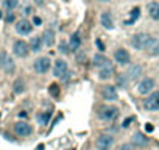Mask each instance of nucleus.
I'll use <instances>...</instances> for the list:
<instances>
[{
  "mask_svg": "<svg viewBox=\"0 0 159 150\" xmlns=\"http://www.w3.org/2000/svg\"><path fill=\"white\" fill-rule=\"evenodd\" d=\"M53 75L58 78H62L64 81L69 80L70 77V72H69V67H67V63L64 60H56L55 61V66H53Z\"/></svg>",
  "mask_w": 159,
  "mask_h": 150,
  "instance_id": "f257e3e1",
  "label": "nucleus"
},
{
  "mask_svg": "<svg viewBox=\"0 0 159 150\" xmlns=\"http://www.w3.org/2000/svg\"><path fill=\"white\" fill-rule=\"evenodd\" d=\"M150 39H151V36H148V35H145V33H139V35L133 36L131 45H133L134 48H137V50H145V47H147V44L150 42Z\"/></svg>",
  "mask_w": 159,
  "mask_h": 150,
  "instance_id": "f03ea898",
  "label": "nucleus"
},
{
  "mask_svg": "<svg viewBox=\"0 0 159 150\" xmlns=\"http://www.w3.org/2000/svg\"><path fill=\"white\" fill-rule=\"evenodd\" d=\"M119 116V108L117 106H101L98 117L103 120H114Z\"/></svg>",
  "mask_w": 159,
  "mask_h": 150,
  "instance_id": "7ed1b4c3",
  "label": "nucleus"
},
{
  "mask_svg": "<svg viewBox=\"0 0 159 150\" xmlns=\"http://www.w3.org/2000/svg\"><path fill=\"white\" fill-rule=\"evenodd\" d=\"M144 108L147 111H157L159 110V92H151L147 97L145 103H144Z\"/></svg>",
  "mask_w": 159,
  "mask_h": 150,
  "instance_id": "20e7f679",
  "label": "nucleus"
},
{
  "mask_svg": "<svg viewBox=\"0 0 159 150\" xmlns=\"http://www.w3.org/2000/svg\"><path fill=\"white\" fill-rule=\"evenodd\" d=\"M112 75H114V66L108 60L101 67H98V78L100 80H109Z\"/></svg>",
  "mask_w": 159,
  "mask_h": 150,
  "instance_id": "39448f33",
  "label": "nucleus"
},
{
  "mask_svg": "<svg viewBox=\"0 0 159 150\" xmlns=\"http://www.w3.org/2000/svg\"><path fill=\"white\" fill-rule=\"evenodd\" d=\"M112 144H114V138L109 136V135H101L97 138V150H109L112 147Z\"/></svg>",
  "mask_w": 159,
  "mask_h": 150,
  "instance_id": "423d86ee",
  "label": "nucleus"
},
{
  "mask_svg": "<svg viewBox=\"0 0 159 150\" xmlns=\"http://www.w3.org/2000/svg\"><path fill=\"white\" fill-rule=\"evenodd\" d=\"M50 69V60L47 56H41L34 61V70L38 73H47Z\"/></svg>",
  "mask_w": 159,
  "mask_h": 150,
  "instance_id": "0eeeda50",
  "label": "nucleus"
},
{
  "mask_svg": "<svg viewBox=\"0 0 159 150\" xmlns=\"http://www.w3.org/2000/svg\"><path fill=\"white\" fill-rule=\"evenodd\" d=\"M28 50H30V48H28V44H27L25 41H16V42H14V47H13L14 55L24 58V56L28 55Z\"/></svg>",
  "mask_w": 159,
  "mask_h": 150,
  "instance_id": "6e6552de",
  "label": "nucleus"
},
{
  "mask_svg": "<svg viewBox=\"0 0 159 150\" xmlns=\"http://www.w3.org/2000/svg\"><path fill=\"white\" fill-rule=\"evenodd\" d=\"M153 88H154V80H153V78H150V77H147V78H144V80L139 83L137 91H139V94L145 95V94L151 92V91H153Z\"/></svg>",
  "mask_w": 159,
  "mask_h": 150,
  "instance_id": "1a4fd4ad",
  "label": "nucleus"
},
{
  "mask_svg": "<svg viewBox=\"0 0 159 150\" xmlns=\"http://www.w3.org/2000/svg\"><path fill=\"white\" fill-rule=\"evenodd\" d=\"M14 131L19 136H28V135H31L33 128H31V125L27 123V122H17L14 125Z\"/></svg>",
  "mask_w": 159,
  "mask_h": 150,
  "instance_id": "9d476101",
  "label": "nucleus"
},
{
  "mask_svg": "<svg viewBox=\"0 0 159 150\" xmlns=\"http://www.w3.org/2000/svg\"><path fill=\"white\" fill-rule=\"evenodd\" d=\"M16 30L19 35H30L31 30H33V25L27 20V19H22L16 23Z\"/></svg>",
  "mask_w": 159,
  "mask_h": 150,
  "instance_id": "9b49d317",
  "label": "nucleus"
},
{
  "mask_svg": "<svg viewBox=\"0 0 159 150\" xmlns=\"http://www.w3.org/2000/svg\"><path fill=\"white\" fill-rule=\"evenodd\" d=\"M142 75V67L139 64H134L128 69V72L125 73V77L128 78V81H134V80H137L139 77Z\"/></svg>",
  "mask_w": 159,
  "mask_h": 150,
  "instance_id": "f8f14e48",
  "label": "nucleus"
},
{
  "mask_svg": "<svg viewBox=\"0 0 159 150\" xmlns=\"http://www.w3.org/2000/svg\"><path fill=\"white\" fill-rule=\"evenodd\" d=\"M101 95L105 100H108V102H114V100H117V91H116V86H105L101 89Z\"/></svg>",
  "mask_w": 159,
  "mask_h": 150,
  "instance_id": "ddd939ff",
  "label": "nucleus"
},
{
  "mask_svg": "<svg viewBox=\"0 0 159 150\" xmlns=\"http://www.w3.org/2000/svg\"><path fill=\"white\" fill-rule=\"evenodd\" d=\"M114 58H116V61H117L119 64H122V66H126V64L129 63V53L126 52L125 48H119V50H116Z\"/></svg>",
  "mask_w": 159,
  "mask_h": 150,
  "instance_id": "4468645a",
  "label": "nucleus"
},
{
  "mask_svg": "<svg viewBox=\"0 0 159 150\" xmlns=\"http://www.w3.org/2000/svg\"><path fill=\"white\" fill-rule=\"evenodd\" d=\"M145 52L147 53H150V55H159V41L157 39H154V38H151L150 39V42L147 44V47H145Z\"/></svg>",
  "mask_w": 159,
  "mask_h": 150,
  "instance_id": "2eb2a0df",
  "label": "nucleus"
},
{
  "mask_svg": "<svg viewBox=\"0 0 159 150\" xmlns=\"http://www.w3.org/2000/svg\"><path fill=\"white\" fill-rule=\"evenodd\" d=\"M42 41H44V44L47 45V47H52L53 44H55V31L52 30V28H49V30H45L44 31V35H42Z\"/></svg>",
  "mask_w": 159,
  "mask_h": 150,
  "instance_id": "dca6fc26",
  "label": "nucleus"
},
{
  "mask_svg": "<svg viewBox=\"0 0 159 150\" xmlns=\"http://www.w3.org/2000/svg\"><path fill=\"white\" fill-rule=\"evenodd\" d=\"M139 16H141V8L139 6H136V8H133L131 11H129V17L128 19H125V25H133L136 20L139 19Z\"/></svg>",
  "mask_w": 159,
  "mask_h": 150,
  "instance_id": "f3484780",
  "label": "nucleus"
},
{
  "mask_svg": "<svg viewBox=\"0 0 159 150\" xmlns=\"http://www.w3.org/2000/svg\"><path fill=\"white\" fill-rule=\"evenodd\" d=\"M81 45V38L78 33H74L70 36V41H69V50H72V52H75V50H78Z\"/></svg>",
  "mask_w": 159,
  "mask_h": 150,
  "instance_id": "a211bd4d",
  "label": "nucleus"
},
{
  "mask_svg": "<svg viewBox=\"0 0 159 150\" xmlns=\"http://www.w3.org/2000/svg\"><path fill=\"white\" fill-rule=\"evenodd\" d=\"M101 25L105 28H112L114 27V20H112V16H111V13H108V11H105L103 14H101Z\"/></svg>",
  "mask_w": 159,
  "mask_h": 150,
  "instance_id": "6ab92c4d",
  "label": "nucleus"
},
{
  "mask_svg": "<svg viewBox=\"0 0 159 150\" xmlns=\"http://www.w3.org/2000/svg\"><path fill=\"white\" fill-rule=\"evenodd\" d=\"M148 14H150L151 19L159 20V3H156V2L148 3Z\"/></svg>",
  "mask_w": 159,
  "mask_h": 150,
  "instance_id": "aec40b11",
  "label": "nucleus"
},
{
  "mask_svg": "<svg viewBox=\"0 0 159 150\" xmlns=\"http://www.w3.org/2000/svg\"><path fill=\"white\" fill-rule=\"evenodd\" d=\"M41 47H42V39H41L39 36L31 38V41H30V48L33 50V52H39Z\"/></svg>",
  "mask_w": 159,
  "mask_h": 150,
  "instance_id": "412c9836",
  "label": "nucleus"
},
{
  "mask_svg": "<svg viewBox=\"0 0 159 150\" xmlns=\"http://www.w3.org/2000/svg\"><path fill=\"white\" fill-rule=\"evenodd\" d=\"M133 142L137 144V145H145V144L148 142V139H147V136H144L142 133H136V135L133 136Z\"/></svg>",
  "mask_w": 159,
  "mask_h": 150,
  "instance_id": "4be33fe9",
  "label": "nucleus"
},
{
  "mask_svg": "<svg viewBox=\"0 0 159 150\" xmlns=\"http://www.w3.org/2000/svg\"><path fill=\"white\" fill-rule=\"evenodd\" d=\"M2 67H3L6 72H13V70H14V63H13V60H11L8 55L5 56V60H3V66H2Z\"/></svg>",
  "mask_w": 159,
  "mask_h": 150,
  "instance_id": "5701e85b",
  "label": "nucleus"
},
{
  "mask_svg": "<svg viewBox=\"0 0 159 150\" xmlns=\"http://www.w3.org/2000/svg\"><path fill=\"white\" fill-rule=\"evenodd\" d=\"M50 117H52V113H50V111H45V113H41V114L38 116V120H39L42 125H47L49 120H50Z\"/></svg>",
  "mask_w": 159,
  "mask_h": 150,
  "instance_id": "b1692460",
  "label": "nucleus"
},
{
  "mask_svg": "<svg viewBox=\"0 0 159 150\" xmlns=\"http://www.w3.org/2000/svg\"><path fill=\"white\" fill-rule=\"evenodd\" d=\"M106 61H108V58H106L105 55H95V56H94V66H95V67H101Z\"/></svg>",
  "mask_w": 159,
  "mask_h": 150,
  "instance_id": "393cba45",
  "label": "nucleus"
},
{
  "mask_svg": "<svg viewBox=\"0 0 159 150\" xmlns=\"http://www.w3.org/2000/svg\"><path fill=\"white\" fill-rule=\"evenodd\" d=\"M49 92H50V95H52V97L58 98V97H59V86H58L56 83H52V85H50V88H49Z\"/></svg>",
  "mask_w": 159,
  "mask_h": 150,
  "instance_id": "a878e982",
  "label": "nucleus"
},
{
  "mask_svg": "<svg viewBox=\"0 0 159 150\" xmlns=\"http://www.w3.org/2000/svg\"><path fill=\"white\" fill-rule=\"evenodd\" d=\"M3 5H5V8H8V10H14V8L19 6V0H5Z\"/></svg>",
  "mask_w": 159,
  "mask_h": 150,
  "instance_id": "bb28decb",
  "label": "nucleus"
},
{
  "mask_svg": "<svg viewBox=\"0 0 159 150\" xmlns=\"http://www.w3.org/2000/svg\"><path fill=\"white\" fill-rule=\"evenodd\" d=\"M128 78L125 77V75H119L117 77V86H120V88H126L128 86Z\"/></svg>",
  "mask_w": 159,
  "mask_h": 150,
  "instance_id": "cd10ccee",
  "label": "nucleus"
},
{
  "mask_svg": "<svg viewBox=\"0 0 159 150\" xmlns=\"http://www.w3.org/2000/svg\"><path fill=\"white\" fill-rule=\"evenodd\" d=\"M14 92L16 94L24 92V83H22V80H16V83H14Z\"/></svg>",
  "mask_w": 159,
  "mask_h": 150,
  "instance_id": "c85d7f7f",
  "label": "nucleus"
},
{
  "mask_svg": "<svg viewBox=\"0 0 159 150\" xmlns=\"http://www.w3.org/2000/svg\"><path fill=\"white\" fill-rule=\"evenodd\" d=\"M59 48H61L62 53H69V47L66 45V42H61V44H59Z\"/></svg>",
  "mask_w": 159,
  "mask_h": 150,
  "instance_id": "c756f323",
  "label": "nucleus"
},
{
  "mask_svg": "<svg viewBox=\"0 0 159 150\" xmlns=\"http://www.w3.org/2000/svg\"><path fill=\"white\" fill-rule=\"evenodd\" d=\"M119 150H134V147H133L131 144H123V145H122Z\"/></svg>",
  "mask_w": 159,
  "mask_h": 150,
  "instance_id": "7c9ffc66",
  "label": "nucleus"
},
{
  "mask_svg": "<svg viewBox=\"0 0 159 150\" xmlns=\"http://www.w3.org/2000/svg\"><path fill=\"white\" fill-rule=\"evenodd\" d=\"M153 130H154V127H153L151 123H147V125H145V131H147V133H151Z\"/></svg>",
  "mask_w": 159,
  "mask_h": 150,
  "instance_id": "2f4dec72",
  "label": "nucleus"
},
{
  "mask_svg": "<svg viewBox=\"0 0 159 150\" xmlns=\"http://www.w3.org/2000/svg\"><path fill=\"white\" fill-rule=\"evenodd\" d=\"M131 122H133V117H128V119H126V120L123 122V127H125V128H128V127H129V123H131Z\"/></svg>",
  "mask_w": 159,
  "mask_h": 150,
  "instance_id": "473e14b6",
  "label": "nucleus"
},
{
  "mask_svg": "<svg viewBox=\"0 0 159 150\" xmlns=\"http://www.w3.org/2000/svg\"><path fill=\"white\" fill-rule=\"evenodd\" d=\"M95 44L98 45V48H100V50H105V45H103V42H101L100 39H97V41H95Z\"/></svg>",
  "mask_w": 159,
  "mask_h": 150,
  "instance_id": "72a5a7b5",
  "label": "nucleus"
},
{
  "mask_svg": "<svg viewBox=\"0 0 159 150\" xmlns=\"http://www.w3.org/2000/svg\"><path fill=\"white\" fill-rule=\"evenodd\" d=\"M5 56H6V53H0V69H2V66H3V60H5Z\"/></svg>",
  "mask_w": 159,
  "mask_h": 150,
  "instance_id": "f704fd0d",
  "label": "nucleus"
},
{
  "mask_svg": "<svg viewBox=\"0 0 159 150\" xmlns=\"http://www.w3.org/2000/svg\"><path fill=\"white\" fill-rule=\"evenodd\" d=\"M41 22H42V20H41V17H38V16L33 19V23H34V25H41Z\"/></svg>",
  "mask_w": 159,
  "mask_h": 150,
  "instance_id": "c9c22d12",
  "label": "nucleus"
},
{
  "mask_svg": "<svg viewBox=\"0 0 159 150\" xmlns=\"http://www.w3.org/2000/svg\"><path fill=\"white\" fill-rule=\"evenodd\" d=\"M19 117H20V119H25V117H27V113H25V111H20V113H19Z\"/></svg>",
  "mask_w": 159,
  "mask_h": 150,
  "instance_id": "e433bc0d",
  "label": "nucleus"
},
{
  "mask_svg": "<svg viewBox=\"0 0 159 150\" xmlns=\"http://www.w3.org/2000/svg\"><path fill=\"white\" fill-rule=\"evenodd\" d=\"M6 20H8V22H13V20H14V14H8V16H6Z\"/></svg>",
  "mask_w": 159,
  "mask_h": 150,
  "instance_id": "4c0bfd02",
  "label": "nucleus"
},
{
  "mask_svg": "<svg viewBox=\"0 0 159 150\" xmlns=\"http://www.w3.org/2000/svg\"><path fill=\"white\" fill-rule=\"evenodd\" d=\"M30 13H31V8L27 6V8H25V14H30Z\"/></svg>",
  "mask_w": 159,
  "mask_h": 150,
  "instance_id": "58836bf2",
  "label": "nucleus"
},
{
  "mask_svg": "<svg viewBox=\"0 0 159 150\" xmlns=\"http://www.w3.org/2000/svg\"><path fill=\"white\" fill-rule=\"evenodd\" d=\"M36 150H44V144H39V145L36 147Z\"/></svg>",
  "mask_w": 159,
  "mask_h": 150,
  "instance_id": "ea45409f",
  "label": "nucleus"
},
{
  "mask_svg": "<svg viewBox=\"0 0 159 150\" xmlns=\"http://www.w3.org/2000/svg\"><path fill=\"white\" fill-rule=\"evenodd\" d=\"M100 2H109V0H100Z\"/></svg>",
  "mask_w": 159,
  "mask_h": 150,
  "instance_id": "a19ab883",
  "label": "nucleus"
},
{
  "mask_svg": "<svg viewBox=\"0 0 159 150\" xmlns=\"http://www.w3.org/2000/svg\"><path fill=\"white\" fill-rule=\"evenodd\" d=\"M0 19H2V13H0Z\"/></svg>",
  "mask_w": 159,
  "mask_h": 150,
  "instance_id": "79ce46f5",
  "label": "nucleus"
}]
</instances>
